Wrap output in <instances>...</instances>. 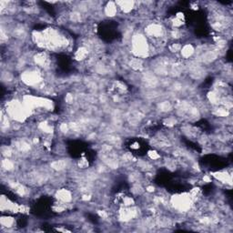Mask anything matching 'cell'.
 <instances>
[{"label": "cell", "instance_id": "3957f363", "mask_svg": "<svg viewBox=\"0 0 233 233\" xmlns=\"http://www.w3.org/2000/svg\"><path fill=\"white\" fill-rule=\"evenodd\" d=\"M118 5L120 6V7L125 11V12H130V10L133 7V2H129V1H125V2H118Z\"/></svg>", "mask_w": 233, "mask_h": 233}, {"label": "cell", "instance_id": "6da1fadb", "mask_svg": "<svg viewBox=\"0 0 233 233\" xmlns=\"http://www.w3.org/2000/svg\"><path fill=\"white\" fill-rule=\"evenodd\" d=\"M57 199L61 201H68L71 198H70V193L66 190V189H62V190H59L57 192Z\"/></svg>", "mask_w": 233, "mask_h": 233}, {"label": "cell", "instance_id": "5b68a950", "mask_svg": "<svg viewBox=\"0 0 233 233\" xmlns=\"http://www.w3.org/2000/svg\"><path fill=\"white\" fill-rule=\"evenodd\" d=\"M87 56V49H85V48H81L79 49L77 53H76V57L78 60H81V59H84L86 56Z\"/></svg>", "mask_w": 233, "mask_h": 233}, {"label": "cell", "instance_id": "277c9868", "mask_svg": "<svg viewBox=\"0 0 233 233\" xmlns=\"http://www.w3.org/2000/svg\"><path fill=\"white\" fill-rule=\"evenodd\" d=\"M117 12V7L113 3H109L106 7V13L108 16H114Z\"/></svg>", "mask_w": 233, "mask_h": 233}, {"label": "cell", "instance_id": "7a4b0ae2", "mask_svg": "<svg viewBox=\"0 0 233 233\" xmlns=\"http://www.w3.org/2000/svg\"><path fill=\"white\" fill-rule=\"evenodd\" d=\"M193 52H194V49H193V48H192L190 45H186V46H184L181 49V54L184 57H188L189 56H191V54H192Z\"/></svg>", "mask_w": 233, "mask_h": 233}]
</instances>
